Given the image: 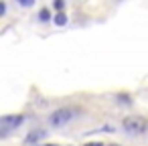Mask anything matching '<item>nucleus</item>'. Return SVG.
<instances>
[{
    "instance_id": "obj_1",
    "label": "nucleus",
    "mask_w": 148,
    "mask_h": 146,
    "mask_svg": "<svg viewBox=\"0 0 148 146\" xmlns=\"http://www.w3.org/2000/svg\"><path fill=\"white\" fill-rule=\"evenodd\" d=\"M122 126H124V130L130 132V134H144L146 128H148V122H146V118H142V116H128V118L122 120Z\"/></svg>"
},
{
    "instance_id": "obj_2",
    "label": "nucleus",
    "mask_w": 148,
    "mask_h": 146,
    "mask_svg": "<svg viewBox=\"0 0 148 146\" xmlns=\"http://www.w3.org/2000/svg\"><path fill=\"white\" fill-rule=\"evenodd\" d=\"M73 116H75V110H73V108H61V110H57V112H53V114L49 116V124H51V126H63V124H67Z\"/></svg>"
},
{
    "instance_id": "obj_3",
    "label": "nucleus",
    "mask_w": 148,
    "mask_h": 146,
    "mask_svg": "<svg viewBox=\"0 0 148 146\" xmlns=\"http://www.w3.org/2000/svg\"><path fill=\"white\" fill-rule=\"evenodd\" d=\"M23 116H4L2 120H0V128H2V132H10V130H16L21 124H23Z\"/></svg>"
},
{
    "instance_id": "obj_4",
    "label": "nucleus",
    "mask_w": 148,
    "mask_h": 146,
    "mask_svg": "<svg viewBox=\"0 0 148 146\" xmlns=\"http://www.w3.org/2000/svg\"><path fill=\"white\" fill-rule=\"evenodd\" d=\"M45 136V130H35V132H31L29 136H27V142H37V140H41Z\"/></svg>"
},
{
    "instance_id": "obj_5",
    "label": "nucleus",
    "mask_w": 148,
    "mask_h": 146,
    "mask_svg": "<svg viewBox=\"0 0 148 146\" xmlns=\"http://www.w3.org/2000/svg\"><path fill=\"white\" fill-rule=\"evenodd\" d=\"M55 23H57V25H65V23H67V16H65L63 12H59V14H55Z\"/></svg>"
},
{
    "instance_id": "obj_6",
    "label": "nucleus",
    "mask_w": 148,
    "mask_h": 146,
    "mask_svg": "<svg viewBox=\"0 0 148 146\" xmlns=\"http://www.w3.org/2000/svg\"><path fill=\"white\" fill-rule=\"evenodd\" d=\"M49 16H51V12H49L47 8H43V10L39 12V21H49Z\"/></svg>"
},
{
    "instance_id": "obj_7",
    "label": "nucleus",
    "mask_w": 148,
    "mask_h": 146,
    "mask_svg": "<svg viewBox=\"0 0 148 146\" xmlns=\"http://www.w3.org/2000/svg\"><path fill=\"white\" fill-rule=\"evenodd\" d=\"M118 97H120V101H124V104H130V101H132V97L126 95V93H122V95H118Z\"/></svg>"
},
{
    "instance_id": "obj_8",
    "label": "nucleus",
    "mask_w": 148,
    "mask_h": 146,
    "mask_svg": "<svg viewBox=\"0 0 148 146\" xmlns=\"http://www.w3.org/2000/svg\"><path fill=\"white\" fill-rule=\"evenodd\" d=\"M4 10H6V4H4V2H0V14H4Z\"/></svg>"
},
{
    "instance_id": "obj_9",
    "label": "nucleus",
    "mask_w": 148,
    "mask_h": 146,
    "mask_svg": "<svg viewBox=\"0 0 148 146\" xmlns=\"http://www.w3.org/2000/svg\"><path fill=\"white\" fill-rule=\"evenodd\" d=\"M85 146H101V144H95V142H91V144H85Z\"/></svg>"
},
{
    "instance_id": "obj_10",
    "label": "nucleus",
    "mask_w": 148,
    "mask_h": 146,
    "mask_svg": "<svg viewBox=\"0 0 148 146\" xmlns=\"http://www.w3.org/2000/svg\"><path fill=\"white\" fill-rule=\"evenodd\" d=\"M45 146H57V144H45Z\"/></svg>"
},
{
    "instance_id": "obj_11",
    "label": "nucleus",
    "mask_w": 148,
    "mask_h": 146,
    "mask_svg": "<svg viewBox=\"0 0 148 146\" xmlns=\"http://www.w3.org/2000/svg\"><path fill=\"white\" fill-rule=\"evenodd\" d=\"M110 146H116V144H110Z\"/></svg>"
}]
</instances>
